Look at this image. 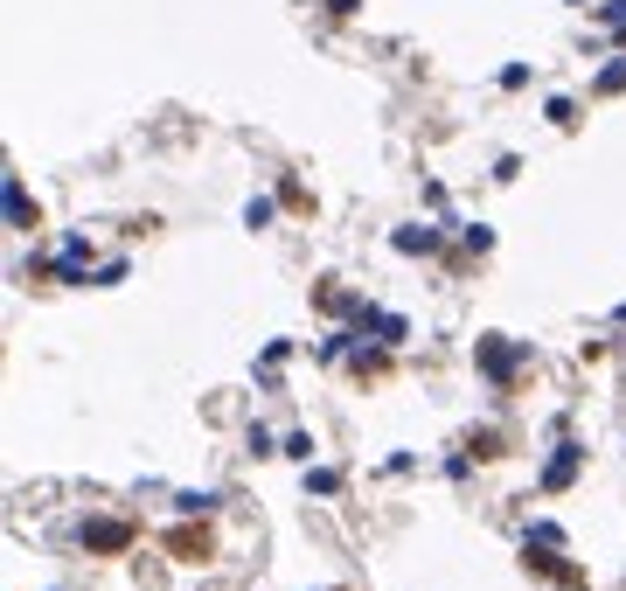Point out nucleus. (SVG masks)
Masks as SVG:
<instances>
[{
    "label": "nucleus",
    "mask_w": 626,
    "mask_h": 591,
    "mask_svg": "<svg viewBox=\"0 0 626 591\" xmlns=\"http://www.w3.org/2000/svg\"><path fill=\"white\" fill-rule=\"evenodd\" d=\"M7 223H14V230H28V223H35V202L21 195V181H7Z\"/></svg>",
    "instance_id": "nucleus-1"
},
{
    "label": "nucleus",
    "mask_w": 626,
    "mask_h": 591,
    "mask_svg": "<svg viewBox=\"0 0 626 591\" xmlns=\"http://www.w3.org/2000/svg\"><path fill=\"white\" fill-rule=\"evenodd\" d=\"M432 244H439L432 230H397V251H432Z\"/></svg>",
    "instance_id": "nucleus-2"
}]
</instances>
